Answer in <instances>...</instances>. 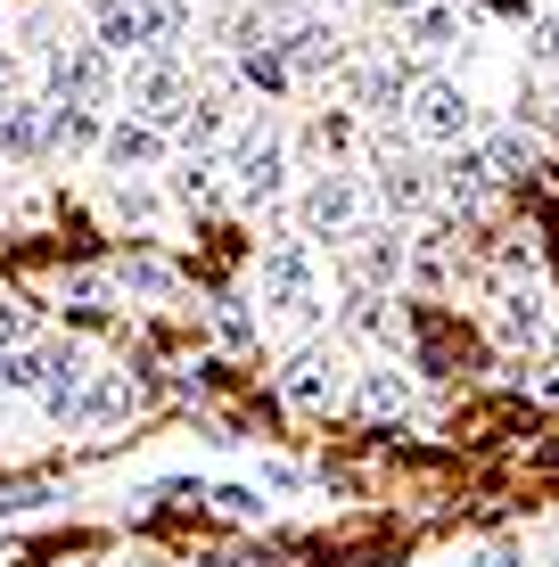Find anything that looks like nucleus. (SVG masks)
Here are the masks:
<instances>
[{"mask_svg": "<svg viewBox=\"0 0 559 567\" xmlns=\"http://www.w3.org/2000/svg\"><path fill=\"white\" fill-rule=\"evenodd\" d=\"M527 58H535V66H551V74H559V9L527 17Z\"/></svg>", "mask_w": 559, "mask_h": 567, "instance_id": "29", "label": "nucleus"}, {"mask_svg": "<svg viewBox=\"0 0 559 567\" xmlns=\"http://www.w3.org/2000/svg\"><path fill=\"white\" fill-rule=\"evenodd\" d=\"M460 33H469V9H453V0H428L403 17V50H453Z\"/></svg>", "mask_w": 559, "mask_h": 567, "instance_id": "17", "label": "nucleus"}, {"mask_svg": "<svg viewBox=\"0 0 559 567\" xmlns=\"http://www.w3.org/2000/svg\"><path fill=\"white\" fill-rule=\"evenodd\" d=\"M124 91H132V107H148V124H173V115L189 107V91H182V66H173L165 50H148V58H132V74H124Z\"/></svg>", "mask_w": 559, "mask_h": 567, "instance_id": "8", "label": "nucleus"}, {"mask_svg": "<svg viewBox=\"0 0 559 567\" xmlns=\"http://www.w3.org/2000/svg\"><path fill=\"white\" fill-rule=\"evenodd\" d=\"M100 107H42V141L50 148H100Z\"/></svg>", "mask_w": 559, "mask_h": 567, "instance_id": "20", "label": "nucleus"}, {"mask_svg": "<svg viewBox=\"0 0 559 567\" xmlns=\"http://www.w3.org/2000/svg\"><path fill=\"white\" fill-rule=\"evenodd\" d=\"M107 567H157V551H132V559H107Z\"/></svg>", "mask_w": 559, "mask_h": 567, "instance_id": "39", "label": "nucleus"}, {"mask_svg": "<svg viewBox=\"0 0 559 567\" xmlns=\"http://www.w3.org/2000/svg\"><path fill=\"white\" fill-rule=\"evenodd\" d=\"M304 9H313V0H256V25L263 17H304Z\"/></svg>", "mask_w": 559, "mask_h": 567, "instance_id": "37", "label": "nucleus"}, {"mask_svg": "<svg viewBox=\"0 0 559 567\" xmlns=\"http://www.w3.org/2000/svg\"><path fill=\"white\" fill-rule=\"evenodd\" d=\"M100 156H107V173L141 182V173H157V165H165V132L148 124V115H115V124L100 132Z\"/></svg>", "mask_w": 559, "mask_h": 567, "instance_id": "9", "label": "nucleus"}, {"mask_svg": "<svg viewBox=\"0 0 559 567\" xmlns=\"http://www.w3.org/2000/svg\"><path fill=\"white\" fill-rule=\"evenodd\" d=\"M107 91H115V74H107V50H100V42L50 50V100H58V107H100Z\"/></svg>", "mask_w": 559, "mask_h": 567, "instance_id": "5", "label": "nucleus"}, {"mask_svg": "<svg viewBox=\"0 0 559 567\" xmlns=\"http://www.w3.org/2000/svg\"><path fill=\"white\" fill-rule=\"evenodd\" d=\"M107 288H115V271H58V297H66V305H100L107 297Z\"/></svg>", "mask_w": 559, "mask_h": 567, "instance_id": "28", "label": "nucleus"}, {"mask_svg": "<svg viewBox=\"0 0 559 567\" xmlns=\"http://www.w3.org/2000/svg\"><path fill=\"white\" fill-rule=\"evenodd\" d=\"M256 305L288 312V321H313L321 312V271H313V247L304 239H288V247H272V256L256 264Z\"/></svg>", "mask_w": 559, "mask_h": 567, "instance_id": "1", "label": "nucleus"}, {"mask_svg": "<svg viewBox=\"0 0 559 567\" xmlns=\"http://www.w3.org/2000/svg\"><path fill=\"white\" fill-rule=\"evenodd\" d=\"M165 132H173V141H182L189 156H215V148H222V132H230V107H222V100H189Z\"/></svg>", "mask_w": 559, "mask_h": 567, "instance_id": "18", "label": "nucleus"}, {"mask_svg": "<svg viewBox=\"0 0 559 567\" xmlns=\"http://www.w3.org/2000/svg\"><path fill=\"white\" fill-rule=\"evenodd\" d=\"M477 156H486L494 182H527V173H535V141H527V132H486Z\"/></svg>", "mask_w": 559, "mask_h": 567, "instance_id": "21", "label": "nucleus"}, {"mask_svg": "<svg viewBox=\"0 0 559 567\" xmlns=\"http://www.w3.org/2000/svg\"><path fill=\"white\" fill-rule=\"evenodd\" d=\"M0 156H9V165H42L50 156V141H42V107L33 100H0Z\"/></svg>", "mask_w": 559, "mask_h": 567, "instance_id": "16", "label": "nucleus"}, {"mask_svg": "<svg viewBox=\"0 0 559 567\" xmlns=\"http://www.w3.org/2000/svg\"><path fill=\"white\" fill-rule=\"evenodd\" d=\"M354 141H362L354 107H330V115H321V124H313V148L330 156V165H338V156H354Z\"/></svg>", "mask_w": 559, "mask_h": 567, "instance_id": "25", "label": "nucleus"}, {"mask_svg": "<svg viewBox=\"0 0 559 567\" xmlns=\"http://www.w3.org/2000/svg\"><path fill=\"white\" fill-rule=\"evenodd\" d=\"M551 338H559V312H551Z\"/></svg>", "mask_w": 559, "mask_h": 567, "instance_id": "42", "label": "nucleus"}, {"mask_svg": "<svg viewBox=\"0 0 559 567\" xmlns=\"http://www.w3.org/2000/svg\"><path fill=\"white\" fill-rule=\"evenodd\" d=\"M91 42H100L107 58L157 50V0H100V17H91Z\"/></svg>", "mask_w": 559, "mask_h": 567, "instance_id": "12", "label": "nucleus"}, {"mask_svg": "<svg viewBox=\"0 0 559 567\" xmlns=\"http://www.w3.org/2000/svg\"><path fill=\"white\" fill-rule=\"evenodd\" d=\"M403 100H412V83H403V66H395V58H354V66H345V107L395 115Z\"/></svg>", "mask_w": 559, "mask_h": 567, "instance_id": "14", "label": "nucleus"}, {"mask_svg": "<svg viewBox=\"0 0 559 567\" xmlns=\"http://www.w3.org/2000/svg\"><path fill=\"white\" fill-rule=\"evenodd\" d=\"M25 338H33V305L0 297V354H9V346H25Z\"/></svg>", "mask_w": 559, "mask_h": 567, "instance_id": "32", "label": "nucleus"}, {"mask_svg": "<svg viewBox=\"0 0 559 567\" xmlns=\"http://www.w3.org/2000/svg\"><path fill=\"white\" fill-rule=\"evenodd\" d=\"M230 189H239V206H272L288 189V148H280L272 115H256V124L230 141Z\"/></svg>", "mask_w": 559, "mask_h": 567, "instance_id": "2", "label": "nucleus"}, {"mask_svg": "<svg viewBox=\"0 0 559 567\" xmlns=\"http://www.w3.org/2000/svg\"><path fill=\"white\" fill-rule=\"evenodd\" d=\"M379 206H387L395 223H403V214H428L436 206V182L420 165H387V173H379Z\"/></svg>", "mask_w": 559, "mask_h": 567, "instance_id": "19", "label": "nucleus"}, {"mask_svg": "<svg viewBox=\"0 0 559 567\" xmlns=\"http://www.w3.org/2000/svg\"><path fill=\"white\" fill-rule=\"evenodd\" d=\"M132 403H141V386H132V370H91V379L74 386V403H66V412H58V420H66V427H115V420L132 412Z\"/></svg>", "mask_w": 559, "mask_h": 567, "instance_id": "10", "label": "nucleus"}, {"mask_svg": "<svg viewBox=\"0 0 559 567\" xmlns=\"http://www.w3.org/2000/svg\"><path fill=\"white\" fill-rule=\"evenodd\" d=\"M58 485L50 477H25V485H0V518H25V511H50Z\"/></svg>", "mask_w": 559, "mask_h": 567, "instance_id": "26", "label": "nucleus"}, {"mask_svg": "<svg viewBox=\"0 0 559 567\" xmlns=\"http://www.w3.org/2000/svg\"><path fill=\"white\" fill-rule=\"evenodd\" d=\"M494 264H503V280H535V271H544V256H535V247H518V239H510Z\"/></svg>", "mask_w": 559, "mask_h": 567, "instance_id": "33", "label": "nucleus"}, {"mask_svg": "<svg viewBox=\"0 0 559 567\" xmlns=\"http://www.w3.org/2000/svg\"><path fill=\"white\" fill-rule=\"evenodd\" d=\"M115 288L124 297H173V264L165 256H124L115 264Z\"/></svg>", "mask_w": 559, "mask_h": 567, "instance_id": "23", "label": "nucleus"}, {"mask_svg": "<svg viewBox=\"0 0 559 567\" xmlns=\"http://www.w3.org/2000/svg\"><path fill=\"white\" fill-rule=\"evenodd\" d=\"M206 502H215V511L222 518H263V511H272V502H263V485H239V477H222V485H206Z\"/></svg>", "mask_w": 559, "mask_h": 567, "instance_id": "24", "label": "nucleus"}, {"mask_svg": "<svg viewBox=\"0 0 559 567\" xmlns=\"http://www.w3.org/2000/svg\"><path fill=\"white\" fill-rule=\"evenodd\" d=\"M297 223H304V239H354L362 230V182L354 173H313L304 198H297Z\"/></svg>", "mask_w": 559, "mask_h": 567, "instance_id": "4", "label": "nucleus"}, {"mask_svg": "<svg viewBox=\"0 0 559 567\" xmlns=\"http://www.w3.org/2000/svg\"><path fill=\"white\" fill-rule=\"evenodd\" d=\"M9 83H17V50L0 42V100H9Z\"/></svg>", "mask_w": 559, "mask_h": 567, "instance_id": "38", "label": "nucleus"}, {"mask_svg": "<svg viewBox=\"0 0 559 567\" xmlns=\"http://www.w3.org/2000/svg\"><path fill=\"white\" fill-rule=\"evenodd\" d=\"M189 42V0H157V50H182Z\"/></svg>", "mask_w": 559, "mask_h": 567, "instance_id": "31", "label": "nucleus"}, {"mask_svg": "<svg viewBox=\"0 0 559 567\" xmlns=\"http://www.w3.org/2000/svg\"><path fill=\"white\" fill-rule=\"evenodd\" d=\"M115 206H124V214H132V223H148V214H157V189H141V182H124V189H115Z\"/></svg>", "mask_w": 559, "mask_h": 567, "instance_id": "35", "label": "nucleus"}, {"mask_svg": "<svg viewBox=\"0 0 559 567\" xmlns=\"http://www.w3.org/2000/svg\"><path fill=\"white\" fill-rule=\"evenodd\" d=\"M173 198H182V206H206V198H215V165H206V156H189V165L182 173H173Z\"/></svg>", "mask_w": 559, "mask_h": 567, "instance_id": "27", "label": "nucleus"}, {"mask_svg": "<svg viewBox=\"0 0 559 567\" xmlns=\"http://www.w3.org/2000/svg\"><path fill=\"white\" fill-rule=\"evenodd\" d=\"M239 74L272 100V91H288L297 74H288V58H280V42H239Z\"/></svg>", "mask_w": 559, "mask_h": 567, "instance_id": "22", "label": "nucleus"}, {"mask_svg": "<svg viewBox=\"0 0 559 567\" xmlns=\"http://www.w3.org/2000/svg\"><path fill=\"white\" fill-rule=\"evenodd\" d=\"M280 58H288V74H297V83L338 74V66H345V33L321 25V17H297V25H288V42H280Z\"/></svg>", "mask_w": 559, "mask_h": 567, "instance_id": "13", "label": "nucleus"}, {"mask_svg": "<svg viewBox=\"0 0 559 567\" xmlns=\"http://www.w3.org/2000/svg\"><path fill=\"white\" fill-rule=\"evenodd\" d=\"M460 567H527V551H518V543H486V551H469Z\"/></svg>", "mask_w": 559, "mask_h": 567, "instance_id": "34", "label": "nucleus"}, {"mask_svg": "<svg viewBox=\"0 0 559 567\" xmlns=\"http://www.w3.org/2000/svg\"><path fill=\"white\" fill-rule=\"evenodd\" d=\"M280 403H288V412H330V403H338V354H330V346H297V354H288Z\"/></svg>", "mask_w": 559, "mask_h": 567, "instance_id": "7", "label": "nucleus"}, {"mask_svg": "<svg viewBox=\"0 0 559 567\" xmlns=\"http://www.w3.org/2000/svg\"><path fill=\"white\" fill-rule=\"evenodd\" d=\"M403 115H412V132H420V141H436V148H460V141L477 132V100H469V83H453V74L412 83Z\"/></svg>", "mask_w": 559, "mask_h": 567, "instance_id": "3", "label": "nucleus"}, {"mask_svg": "<svg viewBox=\"0 0 559 567\" xmlns=\"http://www.w3.org/2000/svg\"><path fill=\"white\" fill-rule=\"evenodd\" d=\"M354 412H362V420H403V412H412V370L371 362V370L354 379Z\"/></svg>", "mask_w": 559, "mask_h": 567, "instance_id": "15", "label": "nucleus"}, {"mask_svg": "<svg viewBox=\"0 0 559 567\" xmlns=\"http://www.w3.org/2000/svg\"><path fill=\"white\" fill-rule=\"evenodd\" d=\"M494 338L510 346V354H535V346L551 338V305L535 280H503V297H494Z\"/></svg>", "mask_w": 559, "mask_h": 567, "instance_id": "6", "label": "nucleus"}, {"mask_svg": "<svg viewBox=\"0 0 559 567\" xmlns=\"http://www.w3.org/2000/svg\"><path fill=\"white\" fill-rule=\"evenodd\" d=\"M297 485H304L297 461H263V494H297Z\"/></svg>", "mask_w": 559, "mask_h": 567, "instance_id": "36", "label": "nucleus"}, {"mask_svg": "<svg viewBox=\"0 0 559 567\" xmlns=\"http://www.w3.org/2000/svg\"><path fill=\"white\" fill-rule=\"evenodd\" d=\"M387 9H395V17H412V9H428V0H387Z\"/></svg>", "mask_w": 559, "mask_h": 567, "instance_id": "40", "label": "nucleus"}, {"mask_svg": "<svg viewBox=\"0 0 559 567\" xmlns=\"http://www.w3.org/2000/svg\"><path fill=\"white\" fill-rule=\"evenodd\" d=\"M0 436H9V403H0Z\"/></svg>", "mask_w": 559, "mask_h": 567, "instance_id": "41", "label": "nucleus"}, {"mask_svg": "<svg viewBox=\"0 0 559 567\" xmlns=\"http://www.w3.org/2000/svg\"><path fill=\"white\" fill-rule=\"evenodd\" d=\"M403 271H412V239H403V223L354 230V280H362V288H379V297H387Z\"/></svg>", "mask_w": 559, "mask_h": 567, "instance_id": "11", "label": "nucleus"}, {"mask_svg": "<svg viewBox=\"0 0 559 567\" xmlns=\"http://www.w3.org/2000/svg\"><path fill=\"white\" fill-rule=\"evenodd\" d=\"M247 338H256V321H247L239 305H215V346H230V354H247Z\"/></svg>", "mask_w": 559, "mask_h": 567, "instance_id": "30", "label": "nucleus"}]
</instances>
